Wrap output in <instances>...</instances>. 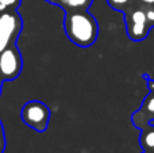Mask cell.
I'll use <instances>...</instances> for the list:
<instances>
[{
	"label": "cell",
	"mask_w": 154,
	"mask_h": 153,
	"mask_svg": "<svg viewBox=\"0 0 154 153\" xmlns=\"http://www.w3.org/2000/svg\"><path fill=\"white\" fill-rule=\"evenodd\" d=\"M141 146L145 152L154 153V126H147L142 129L141 133Z\"/></svg>",
	"instance_id": "7"
},
{
	"label": "cell",
	"mask_w": 154,
	"mask_h": 153,
	"mask_svg": "<svg viewBox=\"0 0 154 153\" xmlns=\"http://www.w3.org/2000/svg\"><path fill=\"white\" fill-rule=\"evenodd\" d=\"M137 2L143 5H154V0H137Z\"/></svg>",
	"instance_id": "13"
},
{
	"label": "cell",
	"mask_w": 154,
	"mask_h": 153,
	"mask_svg": "<svg viewBox=\"0 0 154 153\" xmlns=\"http://www.w3.org/2000/svg\"><path fill=\"white\" fill-rule=\"evenodd\" d=\"M143 153H153V152H143Z\"/></svg>",
	"instance_id": "16"
},
{
	"label": "cell",
	"mask_w": 154,
	"mask_h": 153,
	"mask_svg": "<svg viewBox=\"0 0 154 153\" xmlns=\"http://www.w3.org/2000/svg\"><path fill=\"white\" fill-rule=\"evenodd\" d=\"M5 149V134H4V127L0 121V153H3Z\"/></svg>",
	"instance_id": "12"
},
{
	"label": "cell",
	"mask_w": 154,
	"mask_h": 153,
	"mask_svg": "<svg viewBox=\"0 0 154 153\" xmlns=\"http://www.w3.org/2000/svg\"><path fill=\"white\" fill-rule=\"evenodd\" d=\"M133 121L135 126L141 129L154 126V91H150V94L145 98L141 110L134 114Z\"/></svg>",
	"instance_id": "6"
},
{
	"label": "cell",
	"mask_w": 154,
	"mask_h": 153,
	"mask_svg": "<svg viewBox=\"0 0 154 153\" xmlns=\"http://www.w3.org/2000/svg\"><path fill=\"white\" fill-rule=\"evenodd\" d=\"M22 0H0V12L4 11H12L19 7Z\"/></svg>",
	"instance_id": "9"
},
{
	"label": "cell",
	"mask_w": 154,
	"mask_h": 153,
	"mask_svg": "<svg viewBox=\"0 0 154 153\" xmlns=\"http://www.w3.org/2000/svg\"><path fill=\"white\" fill-rule=\"evenodd\" d=\"M22 56L18 48L11 45L0 53V77L3 81L14 80L22 72Z\"/></svg>",
	"instance_id": "5"
},
{
	"label": "cell",
	"mask_w": 154,
	"mask_h": 153,
	"mask_svg": "<svg viewBox=\"0 0 154 153\" xmlns=\"http://www.w3.org/2000/svg\"><path fill=\"white\" fill-rule=\"evenodd\" d=\"M23 22L15 10L0 12V53L16 42Z\"/></svg>",
	"instance_id": "3"
},
{
	"label": "cell",
	"mask_w": 154,
	"mask_h": 153,
	"mask_svg": "<svg viewBox=\"0 0 154 153\" xmlns=\"http://www.w3.org/2000/svg\"><path fill=\"white\" fill-rule=\"evenodd\" d=\"M143 8H145V12H146L147 20H149L150 26L154 27V5H143Z\"/></svg>",
	"instance_id": "11"
},
{
	"label": "cell",
	"mask_w": 154,
	"mask_h": 153,
	"mask_svg": "<svg viewBox=\"0 0 154 153\" xmlns=\"http://www.w3.org/2000/svg\"><path fill=\"white\" fill-rule=\"evenodd\" d=\"M23 122L34 129L38 133H43L48 129L49 119H50V110L45 103L39 100H30L23 106L20 111Z\"/></svg>",
	"instance_id": "2"
},
{
	"label": "cell",
	"mask_w": 154,
	"mask_h": 153,
	"mask_svg": "<svg viewBox=\"0 0 154 153\" xmlns=\"http://www.w3.org/2000/svg\"><path fill=\"white\" fill-rule=\"evenodd\" d=\"M91 2L92 0H64L62 3L73 10H87L91 5Z\"/></svg>",
	"instance_id": "8"
},
{
	"label": "cell",
	"mask_w": 154,
	"mask_h": 153,
	"mask_svg": "<svg viewBox=\"0 0 154 153\" xmlns=\"http://www.w3.org/2000/svg\"><path fill=\"white\" fill-rule=\"evenodd\" d=\"M2 83H3V80H2V77H0V94H2Z\"/></svg>",
	"instance_id": "15"
},
{
	"label": "cell",
	"mask_w": 154,
	"mask_h": 153,
	"mask_svg": "<svg viewBox=\"0 0 154 153\" xmlns=\"http://www.w3.org/2000/svg\"><path fill=\"white\" fill-rule=\"evenodd\" d=\"M126 29H127L128 37L133 41H142L147 37L149 34L150 26L147 20L146 12H145L143 5L141 7H130L126 10Z\"/></svg>",
	"instance_id": "4"
},
{
	"label": "cell",
	"mask_w": 154,
	"mask_h": 153,
	"mask_svg": "<svg viewBox=\"0 0 154 153\" xmlns=\"http://www.w3.org/2000/svg\"><path fill=\"white\" fill-rule=\"evenodd\" d=\"M64 27L68 38L81 48L91 46L97 38V22L84 10L66 12Z\"/></svg>",
	"instance_id": "1"
},
{
	"label": "cell",
	"mask_w": 154,
	"mask_h": 153,
	"mask_svg": "<svg viewBox=\"0 0 154 153\" xmlns=\"http://www.w3.org/2000/svg\"><path fill=\"white\" fill-rule=\"evenodd\" d=\"M147 81H149V88H150V91H154V80H152V79H147Z\"/></svg>",
	"instance_id": "14"
},
{
	"label": "cell",
	"mask_w": 154,
	"mask_h": 153,
	"mask_svg": "<svg viewBox=\"0 0 154 153\" xmlns=\"http://www.w3.org/2000/svg\"><path fill=\"white\" fill-rule=\"evenodd\" d=\"M107 2L112 8L120 11H126V8L131 5V0H107Z\"/></svg>",
	"instance_id": "10"
}]
</instances>
